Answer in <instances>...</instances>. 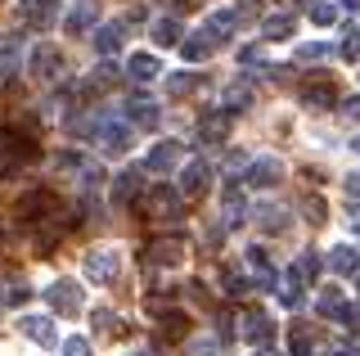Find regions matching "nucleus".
<instances>
[{"mask_svg": "<svg viewBox=\"0 0 360 356\" xmlns=\"http://www.w3.org/2000/svg\"><path fill=\"white\" fill-rule=\"evenodd\" d=\"M243 266L252 271V284L262 288V293H275V284H279V266L270 262V253L262 248V243H252V248L243 253Z\"/></svg>", "mask_w": 360, "mask_h": 356, "instance_id": "nucleus-1", "label": "nucleus"}, {"mask_svg": "<svg viewBox=\"0 0 360 356\" xmlns=\"http://www.w3.org/2000/svg\"><path fill=\"white\" fill-rule=\"evenodd\" d=\"M117 271H122V258H117L112 248H90V253H86V280L112 284V280H117Z\"/></svg>", "mask_w": 360, "mask_h": 356, "instance_id": "nucleus-2", "label": "nucleus"}, {"mask_svg": "<svg viewBox=\"0 0 360 356\" xmlns=\"http://www.w3.org/2000/svg\"><path fill=\"white\" fill-rule=\"evenodd\" d=\"M239 338L243 343H252V348H266V343H275V325H270V316L266 311H243L239 316Z\"/></svg>", "mask_w": 360, "mask_h": 356, "instance_id": "nucleus-3", "label": "nucleus"}, {"mask_svg": "<svg viewBox=\"0 0 360 356\" xmlns=\"http://www.w3.org/2000/svg\"><path fill=\"white\" fill-rule=\"evenodd\" d=\"M59 0H22V9H18V18L27 27H37V32H45V27H54L59 23Z\"/></svg>", "mask_w": 360, "mask_h": 356, "instance_id": "nucleus-4", "label": "nucleus"}, {"mask_svg": "<svg viewBox=\"0 0 360 356\" xmlns=\"http://www.w3.org/2000/svg\"><path fill=\"white\" fill-rule=\"evenodd\" d=\"M198 32L212 41V50H217V46H225V41H234V32H239V18H234L230 9H217V14L202 18V27H198Z\"/></svg>", "mask_w": 360, "mask_h": 356, "instance_id": "nucleus-5", "label": "nucleus"}, {"mask_svg": "<svg viewBox=\"0 0 360 356\" xmlns=\"http://www.w3.org/2000/svg\"><path fill=\"white\" fill-rule=\"evenodd\" d=\"M95 140L104 144V153H127V149H131V140H135V127H131V122L117 113V117H112V122H108L104 131H99Z\"/></svg>", "mask_w": 360, "mask_h": 356, "instance_id": "nucleus-6", "label": "nucleus"}, {"mask_svg": "<svg viewBox=\"0 0 360 356\" xmlns=\"http://www.w3.org/2000/svg\"><path fill=\"white\" fill-rule=\"evenodd\" d=\"M0 153H9V158H18V163H32L37 158V136H22L18 127H5L0 131Z\"/></svg>", "mask_w": 360, "mask_h": 356, "instance_id": "nucleus-7", "label": "nucleus"}, {"mask_svg": "<svg viewBox=\"0 0 360 356\" xmlns=\"http://www.w3.org/2000/svg\"><path fill=\"white\" fill-rule=\"evenodd\" d=\"M149 212L158 217V221H180V190L176 185H153L149 190Z\"/></svg>", "mask_w": 360, "mask_h": 356, "instance_id": "nucleus-8", "label": "nucleus"}, {"mask_svg": "<svg viewBox=\"0 0 360 356\" xmlns=\"http://www.w3.org/2000/svg\"><path fill=\"white\" fill-rule=\"evenodd\" d=\"M180 149H185L180 140H158L153 149L144 153V167H149V172H158V176H167V172L180 163Z\"/></svg>", "mask_w": 360, "mask_h": 356, "instance_id": "nucleus-9", "label": "nucleus"}, {"mask_svg": "<svg viewBox=\"0 0 360 356\" xmlns=\"http://www.w3.org/2000/svg\"><path fill=\"white\" fill-rule=\"evenodd\" d=\"M45 298H50V307L59 311V316H77V311H82V288H77L72 280H54Z\"/></svg>", "mask_w": 360, "mask_h": 356, "instance_id": "nucleus-10", "label": "nucleus"}, {"mask_svg": "<svg viewBox=\"0 0 360 356\" xmlns=\"http://www.w3.org/2000/svg\"><path fill=\"white\" fill-rule=\"evenodd\" d=\"M230 122H234V113H225V108L202 113V117H198V140H202V144H221L225 136H230Z\"/></svg>", "mask_w": 360, "mask_h": 356, "instance_id": "nucleus-11", "label": "nucleus"}, {"mask_svg": "<svg viewBox=\"0 0 360 356\" xmlns=\"http://www.w3.org/2000/svg\"><path fill=\"white\" fill-rule=\"evenodd\" d=\"M90 32H95V54H99V59H112V54L122 50L127 23H99V27H90Z\"/></svg>", "mask_w": 360, "mask_h": 356, "instance_id": "nucleus-12", "label": "nucleus"}, {"mask_svg": "<svg viewBox=\"0 0 360 356\" xmlns=\"http://www.w3.org/2000/svg\"><path fill=\"white\" fill-rule=\"evenodd\" d=\"M95 23H99V9L90 5V0H82V5H72V9H68L63 32H68V37H86V32L95 27Z\"/></svg>", "mask_w": 360, "mask_h": 356, "instance_id": "nucleus-13", "label": "nucleus"}, {"mask_svg": "<svg viewBox=\"0 0 360 356\" xmlns=\"http://www.w3.org/2000/svg\"><path fill=\"white\" fill-rule=\"evenodd\" d=\"M22 333H27L32 343H41V348H59V329H54L50 316H22Z\"/></svg>", "mask_w": 360, "mask_h": 356, "instance_id": "nucleus-14", "label": "nucleus"}, {"mask_svg": "<svg viewBox=\"0 0 360 356\" xmlns=\"http://www.w3.org/2000/svg\"><path fill=\"white\" fill-rule=\"evenodd\" d=\"M212 185V167L202 163V158H194V163H185V172H180V185L176 190L180 194H202Z\"/></svg>", "mask_w": 360, "mask_h": 356, "instance_id": "nucleus-15", "label": "nucleus"}, {"mask_svg": "<svg viewBox=\"0 0 360 356\" xmlns=\"http://www.w3.org/2000/svg\"><path fill=\"white\" fill-rule=\"evenodd\" d=\"M127 122H131V127H144V131L158 127V104H153V99L144 95V91H135V95H131V104H127Z\"/></svg>", "mask_w": 360, "mask_h": 356, "instance_id": "nucleus-16", "label": "nucleus"}, {"mask_svg": "<svg viewBox=\"0 0 360 356\" xmlns=\"http://www.w3.org/2000/svg\"><path fill=\"white\" fill-rule=\"evenodd\" d=\"M140 194H144V185H140V172H135V167H127V172H117V181H112V203H117V208H127V203H135Z\"/></svg>", "mask_w": 360, "mask_h": 356, "instance_id": "nucleus-17", "label": "nucleus"}, {"mask_svg": "<svg viewBox=\"0 0 360 356\" xmlns=\"http://www.w3.org/2000/svg\"><path fill=\"white\" fill-rule=\"evenodd\" d=\"M275 181H279V158H257V163H248L243 185H252V190H270Z\"/></svg>", "mask_w": 360, "mask_h": 356, "instance_id": "nucleus-18", "label": "nucleus"}, {"mask_svg": "<svg viewBox=\"0 0 360 356\" xmlns=\"http://www.w3.org/2000/svg\"><path fill=\"white\" fill-rule=\"evenodd\" d=\"M329 271L333 275H360V248H352V243H338V248L329 253Z\"/></svg>", "mask_w": 360, "mask_h": 356, "instance_id": "nucleus-19", "label": "nucleus"}, {"mask_svg": "<svg viewBox=\"0 0 360 356\" xmlns=\"http://www.w3.org/2000/svg\"><path fill=\"white\" fill-rule=\"evenodd\" d=\"M22 46H27L22 37H5V41H0V77H14V72H18Z\"/></svg>", "mask_w": 360, "mask_h": 356, "instance_id": "nucleus-20", "label": "nucleus"}, {"mask_svg": "<svg viewBox=\"0 0 360 356\" xmlns=\"http://www.w3.org/2000/svg\"><path fill=\"white\" fill-rule=\"evenodd\" d=\"M225 226H243V217H248V203H243V190H239V181L234 185H225Z\"/></svg>", "mask_w": 360, "mask_h": 356, "instance_id": "nucleus-21", "label": "nucleus"}, {"mask_svg": "<svg viewBox=\"0 0 360 356\" xmlns=\"http://www.w3.org/2000/svg\"><path fill=\"white\" fill-rule=\"evenodd\" d=\"M54 68H59V50H54V46H37V50H32V77H45V82H50Z\"/></svg>", "mask_w": 360, "mask_h": 356, "instance_id": "nucleus-22", "label": "nucleus"}, {"mask_svg": "<svg viewBox=\"0 0 360 356\" xmlns=\"http://www.w3.org/2000/svg\"><path fill=\"white\" fill-rule=\"evenodd\" d=\"M127 77H135V82H153V77H162V68H158V59L153 54H131V63H127Z\"/></svg>", "mask_w": 360, "mask_h": 356, "instance_id": "nucleus-23", "label": "nucleus"}, {"mask_svg": "<svg viewBox=\"0 0 360 356\" xmlns=\"http://www.w3.org/2000/svg\"><path fill=\"white\" fill-rule=\"evenodd\" d=\"M320 271H324V262H320V253H311V248L292 262V275H297L302 284H315V280H320Z\"/></svg>", "mask_w": 360, "mask_h": 356, "instance_id": "nucleus-24", "label": "nucleus"}, {"mask_svg": "<svg viewBox=\"0 0 360 356\" xmlns=\"http://www.w3.org/2000/svg\"><path fill=\"white\" fill-rule=\"evenodd\" d=\"M275 288H279V307H288V311H297V307H302V280H297L292 271H288V275H279V284H275Z\"/></svg>", "mask_w": 360, "mask_h": 356, "instance_id": "nucleus-25", "label": "nucleus"}, {"mask_svg": "<svg viewBox=\"0 0 360 356\" xmlns=\"http://www.w3.org/2000/svg\"><path fill=\"white\" fill-rule=\"evenodd\" d=\"M262 32H266V41H288L292 32H297V18H288V14H270L266 23H262Z\"/></svg>", "mask_w": 360, "mask_h": 356, "instance_id": "nucleus-26", "label": "nucleus"}, {"mask_svg": "<svg viewBox=\"0 0 360 356\" xmlns=\"http://www.w3.org/2000/svg\"><path fill=\"white\" fill-rule=\"evenodd\" d=\"M149 253H153V262H167V266H172V262L185 258V239H180V235H172V239H158Z\"/></svg>", "mask_w": 360, "mask_h": 356, "instance_id": "nucleus-27", "label": "nucleus"}, {"mask_svg": "<svg viewBox=\"0 0 360 356\" xmlns=\"http://www.w3.org/2000/svg\"><path fill=\"white\" fill-rule=\"evenodd\" d=\"M180 37H185L180 18H158V23H153V41H158V46H180Z\"/></svg>", "mask_w": 360, "mask_h": 356, "instance_id": "nucleus-28", "label": "nucleus"}, {"mask_svg": "<svg viewBox=\"0 0 360 356\" xmlns=\"http://www.w3.org/2000/svg\"><path fill=\"white\" fill-rule=\"evenodd\" d=\"M180 54H185V63H202L212 54V41L202 37V32H194L189 41H180Z\"/></svg>", "mask_w": 360, "mask_h": 356, "instance_id": "nucleus-29", "label": "nucleus"}, {"mask_svg": "<svg viewBox=\"0 0 360 356\" xmlns=\"http://www.w3.org/2000/svg\"><path fill=\"white\" fill-rule=\"evenodd\" d=\"M50 203H54V194H50V190H37V194H27V198L18 203V217H22V221H32L37 212H45Z\"/></svg>", "mask_w": 360, "mask_h": 356, "instance_id": "nucleus-30", "label": "nucleus"}, {"mask_svg": "<svg viewBox=\"0 0 360 356\" xmlns=\"http://www.w3.org/2000/svg\"><path fill=\"white\" fill-rule=\"evenodd\" d=\"M122 82V72L117 68H112V63L104 59V63H99V68L95 72H90V91H112V86H117Z\"/></svg>", "mask_w": 360, "mask_h": 356, "instance_id": "nucleus-31", "label": "nucleus"}, {"mask_svg": "<svg viewBox=\"0 0 360 356\" xmlns=\"http://www.w3.org/2000/svg\"><path fill=\"white\" fill-rule=\"evenodd\" d=\"M302 99H307V108H333V104H338V95H333V86H329V82L311 86V91L302 95Z\"/></svg>", "mask_w": 360, "mask_h": 356, "instance_id": "nucleus-32", "label": "nucleus"}, {"mask_svg": "<svg viewBox=\"0 0 360 356\" xmlns=\"http://www.w3.org/2000/svg\"><path fill=\"white\" fill-rule=\"evenodd\" d=\"M342 307H347V298L338 293V288H320V298H315V311H320V316H338Z\"/></svg>", "mask_w": 360, "mask_h": 356, "instance_id": "nucleus-33", "label": "nucleus"}, {"mask_svg": "<svg viewBox=\"0 0 360 356\" xmlns=\"http://www.w3.org/2000/svg\"><path fill=\"white\" fill-rule=\"evenodd\" d=\"M194 86H198L194 72H172V77H167V95H172V99H185Z\"/></svg>", "mask_w": 360, "mask_h": 356, "instance_id": "nucleus-34", "label": "nucleus"}, {"mask_svg": "<svg viewBox=\"0 0 360 356\" xmlns=\"http://www.w3.org/2000/svg\"><path fill=\"white\" fill-rule=\"evenodd\" d=\"M257 221H262L266 230H284L288 226V212H284V208H275V203H262V208H257Z\"/></svg>", "mask_w": 360, "mask_h": 356, "instance_id": "nucleus-35", "label": "nucleus"}, {"mask_svg": "<svg viewBox=\"0 0 360 356\" xmlns=\"http://www.w3.org/2000/svg\"><path fill=\"white\" fill-rule=\"evenodd\" d=\"M329 54H338V50L324 46V41H307V46H297V59L302 63H320V59H329Z\"/></svg>", "mask_w": 360, "mask_h": 356, "instance_id": "nucleus-36", "label": "nucleus"}, {"mask_svg": "<svg viewBox=\"0 0 360 356\" xmlns=\"http://www.w3.org/2000/svg\"><path fill=\"white\" fill-rule=\"evenodd\" d=\"M27 298H32L27 280H9V284H5V293H0V303H5V307H18V303H27Z\"/></svg>", "mask_w": 360, "mask_h": 356, "instance_id": "nucleus-37", "label": "nucleus"}, {"mask_svg": "<svg viewBox=\"0 0 360 356\" xmlns=\"http://www.w3.org/2000/svg\"><path fill=\"white\" fill-rule=\"evenodd\" d=\"M185 329H189V320L180 316V311H172V316H162V338H185Z\"/></svg>", "mask_w": 360, "mask_h": 356, "instance_id": "nucleus-38", "label": "nucleus"}, {"mask_svg": "<svg viewBox=\"0 0 360 356\" xmlns=\"http://www.w3.org/2000/svg\"><path fill=\"white\" fill-rule=\"evenodd\" d=\"M248 104H252V91H248V86H230V91H225V113L248 108Z\"/></svg>", "mask_w": 360, "mask_h": 356, "instance_id": "nucleus-39", "label": "nucleus"}, {"mask_svg": "<svg viewBox=\"0 0 360 356\" xmlns=\"http://www.w3.org/2000/svg\"><path fill=\"white\" fill-rule=\"evenodd\" d=\"M333 18H338L333 5H324V0H315V5H311V23H315V27H329Z\"/></svg>", "mask_w": 360, "mask_h": 356, "instance_id": "nucleus-40", "label": "nucleus"}, {"mask_svg": "<svg viewBox=\"0 0 360 356\" xmlns=\"http://www.w3.org/2000/svg\"><path fill=\"white\" fill-rule=\"evenodd\" d=\"M99 181H104V167H99V163H86V158H82V185H86V190H95Z\"/></svg>", "mask_w": 360, "mask_h": 356, "instance_id": "nucleus-41", "label": "nucleus"}, {"mask_svg": "<svg viewBox=\"0 0 360 356\" xmlns=\"http://www.w3.org/2000/svg\"><path fill=\"white\" fill-rule=\"evenodd\" d=\"M221 284H225V293H230V298L248 293V275H234V271H225V275H221Z\"/></svg>", "mask_w": 360, "mask_h": 356, "instance_id": "nucleus-42", "label": "nucleus"}, {"mask_svg": "<svg viewBox=\"0 0 360 356\" xmlns=\"http://www.w3.org/2000/svg\"><path fill=\"white\" fill-rule=\"evenodd\" d=\"M302 212L311 217V226H320V221H324V198H320V194H311L307 203H302Z\"/></svg>", "mask_w": 360, "mask_h": 356, "instance_id": "nucleus-43", "label": "nucleus"}, {"mask_svg": "<svg viewBox=\"0 0 360 356\" xmlns=\"http://www.w3.org/2000/svg\"><path fill=\"white\" fill-rule=\"evenodd\" d=\"M338 320H342L352 333H360V303H356V307H342V311H338Z\"/></svg>", "mask_w": 360, "mask_h": 356, "instance_id": "nucleus-44", "label": "nucleus"}, {"mask_svg": "<svg viewBox=\"0 0 360 356\" xmlns=\"http://www.w3.org/2000/svg\"><path fill=\"white\" fill-rule=\"evenodd\" d=\"M63 356H90V343L86 338H68L63 343Z\"/></svg>", "mask_w": 360, "mask_h": 356, "instance_id": "nucleus-45", "label": "nucleus"}, {"mask_svg": "<svg viewBox=\"0 0 360 356\" xmlns=\"http://www.w3.org/2000/svg\"><path fill=\"white\" fill-rule=\"evenodd\" d=\"M292 356H311V338L302 329H292Z\"/></svg>", "mask_w": 360, "mask_h": 356, "instance_id": "nucleus-46", "label": "nucleus"}, {"mask_svg": "<svg viewBox=\"0 0 360 356\" xmlns=\"http://www.w3.org/2000/svg\"><path fill=\"white\" fill-rule=\"evenodd\" d=\"M239 63H248V68H257V63H262V50H257V46H243V50H239Z\"/></svg>", "mask_w": 360, "mask_h": 356, "instance_id": "nucleus-47", "label": "nucleus"}, {"mask_svg": "<svg viewBox=\"0 0 360 356\" xmlns=\"http://www.w3.org/2000/svg\"><path fill=\"white\" fill-rule=\"evenodd\" d=\"M342 117H347V122H356V127H360V95H356V99H347V104H342Z\"/></svg>", "mask_w": 360, "mask_h": 356, "instance_id": "nucleus-48", "label": "nucleus"}, {"mask_svg": "<svg viewBox=\"0 0 360 356\" xmlns=\"http://www.w3.org/2000/svg\"><path fill=\"white\" fill-rule=\"evenodd\" d=\"M95 325H104V329H108V325H117V316H112L108 307H99V311H95Z\"/></svg>", "mask_w": 360, "mask_h": 356, "instance_id": "nucleus-49", "label": "nucleus"}, {"mask_svg": "<svg viewBox=\"0 0 360 356\" xmlns=\"http://www.w3.org/2000/svg\"><path fill=\"white\" fill-rule=\"evenodd\" d=\"M347 198H360V172L347 176Z\"/></svg>", "mask_w": 360, "mask_h": 356, "instance_id": "nucleus-50", "label": "nucleus"}, {"mask_svg": "<svg viewBox=\"0 0 360 356\" xmlns=\"http://www.w3.org/2000/svg\"><path fill=\"white\" fill-rule=\"evenodd\" d=\"M257 356H288V352H279V348H270V343H266V348H257Z\"/></svg>", "mask_w": 360, "mask_h": 356, "instance_id": "nucleus-51", "label": "nucleus"}, {"mask_svg": "<svg viewBox=\"0 0 360 356\" xmlns=\"http://www.w3.org/2000/svg\"><path fill=\"white\" fill-rule=\"evenodd\" d=\"M342 9L347 14H360V0H342Z\"/></svg>", "mask_w": 360, "mask_h": 356, "instance_id": "nucleus-52", "label": "nucleus"}, {"mask_svg": "<svg viewBox=\"0 0 360 356\" xmlns=\"http://www.w3.org/2000/svg\"><path fill=\"white\" fill-rule=\"evenodd\" d=\"M338 356H360V348H342V352H338Z\"/></svg>", "mask_w": 360, "mask_h": 356, "instance_id": "nucleus-53", "label": "nucleus"}, {"mask_svg": "<svg viewBox=\"0 0 360 356\" xmlns=\"http://www.w3.org/2000/svg\"><path fill=\"white\" fill-rule=\"evenodd\" d=\"M131 356H158V352H149V348H144V352H131Z\"/></svg>", "mask_w": 360, "mask_h": 356, "instance_id": "nucleus-54", "label": "nucleus"}, {"mask_svg": "<svg viewBox=\"0 0 360 356\" xmlns=\"http://www.w3.org/2000/svg\"><path fill=\"white\" fill-rule=\"evenodd\" d=\"M352 149H356V153H360V136H356V140H352Z\"/></svg>", "mask_w": 360, "mask_h": 356, "instance_id": "nucleus-55", "label": "nucleus"}, {"mask_svg": "<svg viewBox=\"0 0 360 356\" xmlns=\"http://www.w3.org/2000/svg\"><path fill=\"white\" fill-rule=\"evenodd\" d=\"M356 288H360V275H356Z\"/></svg>", "mask_w": 360, "mask_h": 356, "instance_id": "nucleus-56", "label": "nucleus"}]
</instances>
